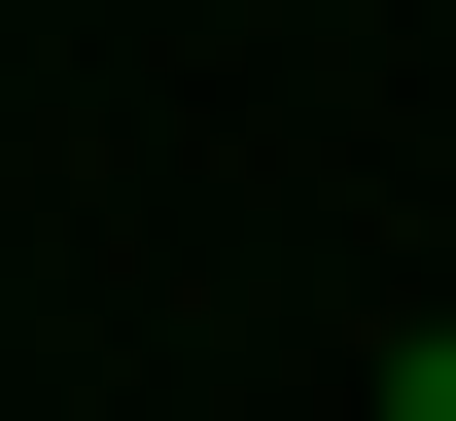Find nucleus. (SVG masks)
I'll use <instances>...</instances> for the list:
<instances>
[{"instance_id": "nucleus-1", "label": "nucleus", "mask_w": 456, "mask_h": 421, "mask_svg": "<svg viewBox=\"0 0 456 421\" xmlns=\"http://www.w3.org/2000/svg\"><path fill=\"white\" fill-rule=\"evenodd\" d=\"M421 421H456V352H421Z\"/></svg>"}]
</instances>
